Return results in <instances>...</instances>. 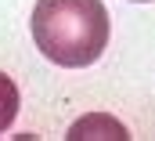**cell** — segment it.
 Returning a JSON list of instances; mask_svg holds the SVG:
<instances>
[{"label":"cell","mask_w":155,"mask_h":141,"mask_svg":"<svg viewBox=\"0 0 155 141\" xmlns=\"http://www.w3.org/2000/svg\"><path fill=\"white\" fill-rule=\"evenodd\" d=\"M36 51L61 69H87L108 47V11L101 0H36L33 18Z\"/></svg>","instance_id":"1"},{"label":"cell","mask_w":155,"mask_h":141,"mask_svg":"<svg viewBox=\"0 0 155 141\" xmlns=\"http://www.w3.org/2000/svg\"><path fill=\"white\" fill-rule=\"evenodd\" d=\"M65 138L69 141H79V138H119V141H126L130 134H126V127L119 119H112V116H83V119H76L69 127Z\"/></svg>","instance_id":"2"},{"label":"cell","mask_w":155,"mask_h":141,"mask_svg":"<svg viewBox=\"0 0 155 141\" xmlns=\"http://www.w3.org/2000/svg\"><path fill=\"white\" fill-rule=\"evenodd\" d=\"M18 105H22V98H18V87H15V80H11L7 72H0V134H4V130L15 123Z\"/></svg>","instance_id":"3"},{"label":"cell","mask_w":155,"mask_h":141,"mask_svg":"<svg viewBox=\"0 0 155 141\" xmlns=\"http://www.w3.org/2000/svg\"><path fill=\"white\" fill-rule=\"evenodd\" d=\"M134 4H152V0H134Z\"/></svg>","instance_id":"4"}]
</instances>
